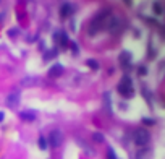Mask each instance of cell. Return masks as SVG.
Segmentation results:
<instances>
[{
	"label": "cell",
	"mask_w": 165,
	"mask_h": 159,
	"mask_svg": "<svg viewBox=\"0 0 165 159\" xmlns=\"http://www.w3.org/2000/svg\"><path fill=\"white\" fill-rule=\"evenodd\" d=\"M117 89H118L120 94L125 96V98H133L134 96V89H133V83H131L130 76H123L121 83L117 86Z\"/></svg>",
	"instance_id": "cell-1"
},
{
	"label": "cell",
	"mask_w": 165,
	"mask_h": 159,
	"mask_svg": "<svg viewBox=\"0 0 165 159\" xmlns=\"http://www.w3.org/2000/svg\"><path fill=\"white\" fill-rule=\"evenodd\" d=\"M133 138H134V143L138 144L139 148H142V146H147V143L150 140V135L146 128H138V130H134Z\"/></svg>",
	"instance_id": "cell-2"
},
{
	"label": "cell",
	"mask_w": 165,
	"mask_h": 159,
	"mask_svg": "<svg viewBox=\"0 0 165 159\" xmlns=\"http://www.w3.org/2000/svg\"><path fill=\"white\" fill-rule=\"evenodd\" d=\"M62 143H63L62 132H60V130H52L50 135H49V144H50V148H60Z\"/></svg>",
	"instance_id": "cell-3"
},
{
	"label": "cell",
	"mask_w": 165,
	"mask_h": 159,
	"mask_svg": "<svg viewBox=\"0 0 165 159\" xmlns=\"http://www.w3.org/2000/svg\"><path fill=\"white\" fill-rule=\"evenodd\" d=\"M5 104L8 106V107H16V106L20 104V91H13V93H10V94L7 96Z\"/></svg>",
	"instance_id": "cell-4"
},
{
	"label": "cell",
	"mask_w": 165,
	"mask_h": 159,
	"mask_svg": "<svg viewBox=\"0 0 165 159\" xmlns=\"http://www.w3.org/2000/svg\"><path fill=\"white\" fill-rule=\"evenodd\" d=\"M62 73H63V65H60V63H54L52 67L49 68V76L50 78H57Z\"/></svg>",
	"instance_id": "cell-5"
},
{
	"label": "cell",
	"mask_w": 165,
	"mask_h": 159,
	"mask_svg": "<svg viewBox=\"0 0 165 159\" xmlns=\"http://www.w3.org/2000/svg\"><path fill=\"white\" fill-rule=\"evenodd\" d=\"M71 13H73V5L71 3H63L60 8V16L62 18H68Z\"/></svg>",
	"instance_id": "cell-6"
},
{
	"label": "cell",
	"mask_w": 165,
	"mask_h": 159,
	"mask_svg": "<svg viewBox=\"0 0 165 159\" xmlns=\"http://www.w3.org/2000/svg\"><path fill=\"white\" fill-rule=\"evenodd\" d=\"M20 119L24 120V122H33V120H36V112H33V111H24V112L20 114Z\"/></svg>",
	"instance_id": "cell-7"
},
{
	"label": "cell",
	"mask_w": 165,
	"mask_h": 159,
	"mask_svg": "<svg viewBox=\"0 0 165 159\" xmlns=\"http://www.w3.org/2000/svg\"><path fill=\"white\" fill-rule=\"evenodd\" d=\"M152 154L150 153V149L149 148H146V146H142L138 153H136V156H138V159H149V156Z\"/></svg>",
	"instance_id": "cell-8"
},
{
	"label": "cell",
	"mask_w": 165,
	"mask_h": 159,
	"mask_svg": "<svg viewBox=\"0 0 165 159\" xmlns=\"http://www.w3.org/2000/svg\"><path fill=\"white\" fill-rule=\"evenodd\" d=\"M57 38H60V44H62V47H68V44H70V41H68V36H67V33H57Z\"/></svg>",
	"instance_id": "cell-9"
},
{
	"label": "cell",
	"mask_w": 165,
	"mask_h": 159,
	"mask_svg": "<svg viewBox=\"0 0 165 159\" xmlns=\"http://www.w3.org/2000/svg\"><path fill=\"white\" fill-rule=\"evenodd\" d=\"M130 60H131V54L130 52H121L120 54V62L123 65H130Z\"/></svg>",
	"instance_id": "cell-10"
},
{
	"label": "cell",
	"mask_w": 165,
	"mask_h": 159,
	"mask_svg": "<svg viewBox=\"0 0 165 159\" xmlns=\"http://www.w3.org/2000/svg\"><path fill=\"white\" fill-rule=\"evenodd\" d=\"M92 141L94 143H104L105 138H104V135L100 132H96V133H92Z\"/></svg>",
	"instance_id": "cell-11"
},
{
	"label": "cell",
	"mask_w": 165,
	"mask_h": 159,
	"mask_svg": "<svg viewBox=\"0 0 165 159\" xmlns=\"http://www.w3.org/2000/svg\"><path fill=\"white\" fill-rule=\"evenodd\" d=\"M21 84L23 86H34V84H37V78H24L23 81H21Z\"/></svg>",
	"instance_id": "cell-12"
},
{
	"label": "cell",
	"mask_w": 165,
	"mask_h": 159,
	"mask_svg": "<svg viewBox=\"0 0 165 159\" xmlns=\"http://www.w3.org/2000/svg\"><path fill=\"white\" fill-rule=\"evenodd\" d=\"M86 65H89V67H91L92 70H97V68H99V62H97V60H94V59L86 60Z\"/></svg>",
	"instance_id": "cell-13"
},
{
	"label": "cell",
	"mask_w": 165,
	"mask_h": 159,
	"mask_svg": "<svg viewBox=\"0 0 165 159\" xmlns=\"http://www.w3.org/2000/svg\"><path fill=\"white\" fill-rule=\"evenodd\" d=\"M107 159H117V154L113 148H107Z\"/></svg>",
	"instance_id": "cell-14"
},
{
	"label": "cell",
	"mask_w": 165,
	"mask_h": 159,
	"mask_svg": "<svg viewBox=\"0 0 165 159\" xmlns=\"http://www.w3.org/2000/svg\"><path fill=\"white\" fill-rule=\"evenodd\" d=\"M39 148L41 149H46L47 148V141H46L44 136H41V138H39Z\"/></svg>",
	"instance_id": "cell-15"
},
{
	"label": "cell",
	"mask_w": 165,
	"mask_h": 159,
	"mask_svg": "<svg viewBox=\"0 0 165 159\" xmlns=\"http://www.w3.org/2000/svg\"><path fill=\"white\" fill-rule=\"evenodd\" d=\"M154 11H155V15H160V13H162V7H160L159 2L154 3Z\"/></svg>",
	"instance_id": "cell-16"
},
{
	"label": "cell",
	"mask_w": 165,
	"mask_h": 159,
	"mask_svg": "<svg viewBox=\"0 0 165 159\" xmlns=\"http://www.w3.org/2000/svg\"><path fill=\"white\" fill-rule=\"evenodd\" d=\"M68 46H71V49H73V52H75V54H78V46L75 44V42H70Z\"/></svg>",
	"instance_id": "cell-17"
},
{
	"label": "cell",
	"mask_w": 165,
	"mask_h": 159,
	"mask_svg": "<svg viewBox=\"0 0 165 159\" xmlns=\"http://www.w3.org/2000/svg\"><path fill=\"white\" fill-rule=\"evenodd\" d=\"M144 124H147V125H152V124H154V120H147V119H144Z\"/></svg>",
	"instance_id": "cell-18"
},
{
	"label": "cell",
	"mask_w": 165,
	"mask_h": 159,
	"mask_svg": "<svg viewBox=\"0 0 165 159\" xmlns=\"http://www.w3.org/2000/svg\"><path fill=\"white\" fill-rule=\"evenodd\" d=\"M138 71H139V73H142V75H144V73H146V68H144V67H141Z\"/></svg>",
	"instance_id": "cell-19"
},
{
	"label": "cell",
	"mask_w": 165,
	"mask_h": 159,
	"mask_svg": "<svg viewBox=\"0 0 165 159\" xmlns=\"http://www.w3.org/2000/svg\"><path fill=\"white\" fill-rule=\"evenodd\" d=\"M3 117H5V114H3V112H0V122L3 120Z\"/></svg>",
	"instance_id": "cell-20"
},
{
	"label": "cell",
	"mask_w": 165,
	"mask_h": 159,
	"mask_svg": "<svg viewBox=\"0 0 165 159\" xmlns=\"http://www.w3.org/2000/svg\"><path fill=\"white\" fill-rule=\"evenodd\" d=\"M125 2H128V3H130V2H131V0H125Z\"/></svg>",
	"instance_id": "cell-21"
}]
</instances>
